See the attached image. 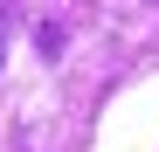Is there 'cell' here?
Wrapping results in <instances>:
<instances>
[{
    "mask_svg": "<svg viewBox=\"0 0 159 152\" xmlns=\"http://www.w3.org/2000/svg\"><path fill=\"white\" fill-rule=\"evenodd\" d=\"M7 21L14 14H7V0H0V62H7Z\"/></svg>",
    "mask_w": 159,
    "mask_h": 152,
    "instance_id": "6da1fadb",
    "label": "cell"
}]
</instances>
